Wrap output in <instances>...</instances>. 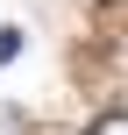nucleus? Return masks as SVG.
<instances>
[{
    "label": "nucleus",
    "mask_w": 128,
    "mask_h": 135,
    "mask_svg": "<svg viewBox=\"0 0 128 135\" xmlns=\"http://www.w3.org/2000/svg\"><path fill=\"white\" fill-rule=\"evenodd\" d=\"M0 135H29V114H21L14 100H0Z\"/></svg>",
    "instance_id": "obj_1"
},
{
    "label": "nucleus",
    "mask_w": 128,
    "mask_h": 135,
    "mask_svg": "<svg viewBox=\"0 0 128 135\" xmlns=\"http://www.w3.org/2000/svg\"><path fill=\"white\" fill-rule=\"evenodd\" d=\"M86 135H128V114H100V121H93Z\"/></svg>",
    "instance_id": "obj_2"
},
{
    "label": "nucleus",
    "mask_w": 128,
    "mask_h": 135,
    "mask_svg": "<svg viewBox=\"0 0 128 135\" xmlns=\"http://www.w3.org/2000/svg\"><path fill=\"white\" fill-rule=\"evenodd\" d=\"M14 50H21V28H0V64H7Z\"/></svg>",
    "instance_id": "obj_3"
}]
</instances>
